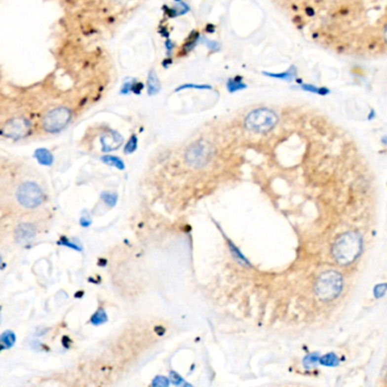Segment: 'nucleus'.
<instances>
[{
  "label": "nucleus",
  "instance_id": "nucleus-14",
  "mask_svg": "<svg viewBox=\"0 0 387 387\" xmlns=\"http://www.w3.org/2000/svg\"><path fill=\"white\" fill-rule=\"evenodd\" d=\"M101 160L105 162V164H107L109 166H114L116 167V168H118L120 170H123L125 168V164L123 162V160L118 157H115V155H104V157L101 158Z\"/></svg>",
  "mask_w": 387,
  "mask_h": 387
},
{
  "label": "nucleus",
  "instance_id": "nucleus-9",
  "mask_svg": "<svg viewBox=\"0 0 387 387\" xmlns=\"http://www.w3.org/2000/svg\"><path fill=\"white\" fill-rule=\"evenodd\" d=\"M36 234H37V229L32 225V224H28V223L21 224L16 230V238L17 241L22 242V243L23 242L31 240L32 237L36 236Z\"/></svg>",
  "mask_w": 387,
  "mask_h": 387
},
{
  "label": "nucleus",
  "instance_id": "nucleus-23",
  "mask_svg": "<svg viewBox=\"0 0 387 387\" xmlns=\"http://www.w3.org/2000/svg\"><path fill=\"white\" fill-rule=\"evenodd\" d=\"M101 199L105 201L106 204H108V206L114 207L116 206L117 203V200H118V196L115 193H111V192H104L101 193Z\"/></svg>",
  "mask_w": 387,
  "mask_h": 387
},
{
  "label": "nucleus",
  "instance_id": "nucleus-5",
  "mask_svg": "<svg viewBox=\"0 0 387 387\" xmlns=\"http://www.w3.org/2000/svg\"><path fill=\"white\" fill-rule=\"evenodd\" d=\"M16 199L22 207L33 209L44 202L45 194L43 190L34 182H25L18 188Z\"/></svg>",
  "mask_w": 387,
  "mask_h": 387
},
{
  "label": "nucleus",
  "instance_id": "nucleus-30",
  "mask_svg": "<svg viewBox=\"0 0 387 387\" xmlns=\"http://www.w3.org/2000/svg\"><path fill=\"white\" fill-rule=\"evenodd\" d=\"M302 89H306V90H309V91H312V92H318V93H322L320 89L318 88H314V86H310V85H303Z\"/></svg>",
  "mask_w": 387,
  "mask_h": 387
},
{
  "label": "nucleus",
  "instance_id": "nucleus-3",
  "mask_svg": "<svg viewBox=\"0 0 387 387\" xmlns=\"http://www.w3.org/2000/svg\"><path fill=\"white\" fill-rule=\"evenodd\" d=\"M278 117L275 112L267 108L255 109L245 117L244 125L248 130L256 133H266L275 127Z\"/></svg>",
  "mask_w": 387,
  "mask_h": 387
},
{
  "label": "nucleus",
  "instance_id": "nucleus-13",
  "mask_svg": "<svg viewBox=\"0 0 387 387\" xmlns=\"http://www.w3.org/2000/svg\"><path fill=\"white\" fill-rule=\"evenodd\" d=\"M226 88L231 93H233V92H236V91L245 89L246 85L245 83L242 82L241 77H234V78H230L229 81H227Z\"/></svg>",
  "mask_w": 387,
  "mask_h": 387
},
{
  "label": "nucleus",
  "instance_id": "nucleus-19",
  "mask_svg": "<svg viewBox=\"0 0 387 387\" xmlns=\"http://www.w3.org/2000/svg\"><path fill=\"white\" fill-rule=\"evenodd\" d=\"M193 89V90H212L211 85L208 84H196V83H187V84L180 85L175 89V92H180L182 90Z\"/></svg>",
  "mask_w": 387,
  "mask_h": 387
},
{
  "label": "nucleus",
  "instance_id": "nucleus-20",
  "mask_svg": "<svg viewBox=\"0 0 387 387\" xmlns=\"http://www.w3.org/2000/svg\"><path fill=\"white\" fill-rule=\"evenodd\" d=\"M136 149H138V136H136L135 134H133L131 138L128 139L126 146H125L124 154L125 155L133 154Z\"/></svg>",
  "mask_w": 387,
  "mask_h": 387
},
{
  "label": "nucleus",
  "instance_id": "nucleus-8",
  "mask_svg": "<svg viewBox=\"0 0 387 387\" xmlns=\"http://www.w3.org/2000/svg\"><path fill=\"white\" fill-rule=\"evenodd\" d=\"M102 151L104 153H108V151H113L118 149L123 143V136L116 131H111L106 133L101 136L100 139Z\"/></svg>",
  "mask_w": 387,
  "mask_h": 387
},
{
  "label": "nucleus",
  "instance_id": "nucleus-29",
  "mask_svg": "<svg viewBox=\"0 0 387 387\" xmlns=\"http://www.w3.org/2000/svg\"><path fill=\"white\" fill-rule=\"evenodd\" d=\"M165 47H166L167 56L169 57L170 54H172L173 49H174V43H173V41H172V40H169V39H167V40H166V42H165Z\"/></svg>",
  "mask_w": 387,
  "mask_h": 387
},
{
  "label": "nucleus",
  "instance_id": "nucleus-17",
  "mask_svg": "<svg viewBox=\"0 0 387 387\" xmlns=\"http://www.w3.org/2000/svg\"><path fill=\"white\" fill-rule=\"evenodd\" d=\"M107 321H108V317H107V314H106L105 310L102 308L98 309L97 312L94 313L90 319V322L93 325H101V324H105V322H107Z\"/></svg>",
  "mask_w": 387,
  "mask_h": 387
},
{
  "label": "nucleus",
  "instance_id": "nucleus-10",
  "mask_svg": "<svg viewBox=\"0 0 387 387\" xmlns=\"http://www.w3.org/2000/svg\"><path fill=\"white\" fill-rule=\"evenodd\" d=\"M160 89H161V84H160V81H159V77H157V74H155V71L151 70L149 72V74H148V78H147L148 93H149L150 96H154V94H157L159 91H160Z\"/></svg>",
  "mask_w": 387,
  "mask_h": 387
},
{
  "label": "nucleus",
  "instance_id": "nucleus-27",
  "mask_svg": "<svg viewBox=\"0 0 387 387\" xmlns=\"http://www.w3.org/2000/svg\"><path fill=\"white\" fill-rule=\"evenodd\" d=\"M170 381H172L174 385H180L183 383V378H182L177 373H175V371H170Z\"/></svg>",
  "mask_w": 387,
  "mask_h": 387
},
{
  "label": "nucleus",
  "instance_id": "nucleus-26",
  "mask_svg": "<svg viewBox=\"0 0 387 387\" xmlns=\"http://www.w3.org/2000/svg\"><path fill=\"white\" fill-rule=\"evenodd\" d=\"M169 385V381L168 378L166 377H162V376H158L154 379L153 382V386H160V387H167Z\"/></svg>",
  "mask_w": 387,
  "mask_h": 387
},
{
  "label": "nucleus",
  "instance_id": "nucleus-11",
  "mask_svg": "<svg viewBox=\"0 0 387 387\" xmlns=\"http://www.w3.org/2000/svg\"><path fill=\"white\" fill-rule=\"evenodd\" d=\"M34 157L37 158V160L39 161L41 165L44 166H50L52 162H54V155H52L50 151L48 149H44V148L37 149L36 153H34Z\"/></svg>",
  "mask_w": 387,
  "mask_h": 387
},
{
  "label": "nucleus",
  "instance_id": "nucleus-16",
  "mask_svg": "<svg viewBox=\"0 0 387 387\" xmlns=\"http://www.w3.org/2000/svg\"><path fill=\"white\" fill-rule=\"evenodd\" d=\"M199 43L206 45V47L209 49V50L214 51V52L221 50V43L217 42V41H215V40H210L209 38H206V37H203V36H200Z\"/></svg>",
  "mask_w": 387,
  "mask_h": 387
},
{
  "label": "nucleus",
  "instance_id": "nucleus-12",
  "mask_svg": "<svg viewBox=\"0 0 387 387\" xmlns=\"http://www.w3.org/2000/svg\"><path fill=\"white\" fill-rule=\"evenodd\" d=\"M15 341H16V336H15L14 332L6 331L2 333L1 337H0V342H1V348L6 350V348H10L13 347Z\"/></svg>",
  "mask_w": 387,
  "mask_h": 387
},
{
  "label": "nucleus",
  "instance_id": "nucleus-25",
  "mask_svg": "<svg viewBox=\"0 0 387 387\" xmlns=\"http://www.w3.org/2000/svg\"><path fill=\"white\" fill-rule=\"evenodd\" d=\"M267 75H269V77H280V78H284V79H288V81H290V79L295 75V72H294V68H291L290 71L286 72V73H283V74H271L269 73Z\"/></svg>",
  "mask_w": 387,
  "mask_h": 387
},
{
  "label": "nucleus",
  "instance_id": "nucleus-31",
  "mask_svg": "<svg viewBox=\"0 0 387 387\" xmlns=\"http://www.w3.org/2000/svg\"><path fill=\"white\" fill-rule=\"evenodd\" d=\"M91 224V219L90 218H86L85 216H82V218H81V225L82 226H89Z\"/></svg>",
  "mask_w": 387,
  "mask_h": 387
},
{
  "label": "nucleus",
  "instance_id": "nucleus-1",
  "mask_svg": "<svg viewBox=\"0 0 387 387\" xmlns=\"http://www.w3.org/2000/svg\"><path fill=\"white\" fill-rule=\"evenodd\" d=\"M362 250V238L356 232H347L334 242L332 253L337 264L347 266L353 263Z\"/></svg>",
  "mask_w": 387,
  "mask_h": 387
},
{
  "label": "nucleus",
  "instance_id": "nucleus-32",
  "mask_svg": "<svg viewBox=\"0 0 387 387\" xmlns=\"http://www.w3.org/2000/svg\"><path fill=\"white\" fill-rule=\"evenodd\" d=\"M384 37H385V40H386V42H387V26L385 28V33H384Z\"/></svg>",
  "mask_w": 387,
  "mask_h": 387
},
{
  "label": "nucleus",
  "instance_id": "nucleus-7",
  "mask_svg": "<svg viewBox=\"0 0 387 387\" xmlns=\"http://www.w3.org/2000/svg\"><path fill=\"white\" fill-rule=\"evenodd\" d=\"M31 131V124L24 117H15L3 124L1 134L9 139L18 140L29 135Z\"/></svg>",
  "mask_w": 387,
  "mask_h": 387
},
{
  "label": "nucleus",
  "instance_id": "nucleus-28",
  "mask_svg": "<svg viewBox=\"0 0 387 387\" xmlns=\"http://www.w3.org/2000/svg\"><path fill=\"white\" fill-rule=\"evenodd\" d=\"M59 244L66 245V246H68V248H72V249L77 250V251H79V250H81V246L75 245V243H73V242H71V241H68L66 237H63V238H62V241H59Z\"/></svg>",
  "mask_w": 387,
  "mask_h": 387
},
{
  "label": "nucleus",
  "instance_id": "nucleus-22",
  "mask_svg": "<svg viewBox=\"0 0 387 387\" xmlns=\"http://www.w3.org/2000/svg\"><path fill=\"white\" fill-rule=\"evenodd\" d=\"M199 39H200L199 33H196L195 37H190L188 42L183 45V54H188V52L191 51L192 49L195 47L196 43H199Z\"/></svg>",
  "mask_w": 387,
  "mask_h": 387
},
{
  "label": "nucleus",
  "instance_id": "nucleus-6",
  "mask_svg": "<svg viewBox=\"0 0 387 387\" xmlns=\"http://www.w3.org/2000/svg\"><path fill=\"white\" fill-rule=\"evenodd\" d=\"M212 155H214V148L211 147V144L201 140L192 143L188 148L185 153V160L194 168H202L209 164Z\"/></svg>",
  "mask_w": 387,
  "mask_h": 387
},
{
  "label": "nucleus",
  "instance_id": "nucleus-4",
  "mask_svg": "<svg viewBox=\"0 0 387 387\" xmlns=\"http://www.w3.org/2000/svg\"><path fill=\"white\" fill-rule=\"evenodd\" d=\"M73 118V113L70 108L56 107L49 111L41 120V126L47 133H58L67 127Z\"/></svg>",
  "mask_w": 387,
  "mask_h": 387
},
{
  "label": "nucleus",
  "instance_id": "nucleus-21",
  "mask_svg": "<svg viewBox=\"0 0 387 387\" xmlns=\"http://www.w3.org/2000/svg\"><path fill=\"white\" fill-rule=\"evenodd\" d=\"M319 360H320L319 353H311L309 355H307L306 358L303 359V366H305L306 368H308V369H310V368L316 367L317 363L319 362Z\"/></svg>",
  "mask_w": 387,
  "mask_h": 387
},
{
  "label": "nucleus",
  "instance_id": "nucleus-24",
  "mask_svg": "<svg viewBox=\"0 0 387 387\" xmlns=\"http://www.w3.org/2000/svg\"><path fill=\"white\" fill-rule=\"evenodd\" d=\"M386 291H387V284L386 283L379 284V285H376L374 288V295L377 299L383 298L384 297V294L386 293Z\"/></svg>",
  "mask_w": 387,
  "mask_h": 387
},
{
  "label": "nucleus",
  "instance_id": "nucleus-15",
  "mask_svg": "<svg viewBox=\"0 0 387 387\" xmlns=\"http://www.w3.org/2000/svg\"><path fill=\"white\" fill-rule=\"evenodd\" d=\"M227 243H229L231 252H232V255L234 256L235 259H236V260L238 261V263L242 264V265H244V266H251V265H250L249 261H248V259H246V258H245L243 255H242L240 250H238V249L236 248V246H235V245L232 243V242H231L230 240H227Z\"/></svg>",
  "mask_w": 387,
  "mask_h": 387
},
{
  "label": "nucleus",
  "instance_id": "nucleus-2",
  "mask_svg": "<svg viewBox=\"0 0 387 387\" xmlns=\"http://www.w3.org/2000/svg\"><path fill=\"white\" fill-rule=\"evenodd\" d=\"M343 288V277L336 271H326L318 276L314 292L322 301H332L341 294Z\"/></svg>",
  "mask_w": 387,
  "mask_h": 387
},
{
  "label": "nucleus",
  "instance_id": "nucleus-18",
  "mask_svg": "<svg viewBox=\"0 0 387 387\" xmlns=\"http://www.w3.org/2000/svg\"><path fill=\"white\" fill-rule=\"evenodd\" d=\"M319 362L326 367H335L339 365L340 360L335 353H328L322 356V358H320Z\"/></svg>",
  "mask_w": 387,
  "mask_h": 387
}]
</instances>
